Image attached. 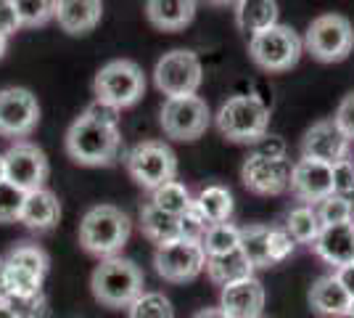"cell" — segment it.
I'll return each instance as SVG.
<instances>
[{
	"label": "cell",
	"mask_w": 354,
	"mask_h": 318,
	"mask_svg": "<svg viewBox=\"0 0 354 318\" xmlns=\"http://www.w3.org/2000/svg\"><path fill=\"white\" fill-rule=\"evenodd\" d=\"M117 112L119 109L95 101L69 125L64 146L72 162L82 167H109L117 162L122 154Z\"/></svg>",
	"instance_id": "6da1fadb"
},
{
	"label": "cell",
	"mask_w": 354,
	"mask_h": 318,
	"mask_svg": "<svg viewBox=\"0 0 354 318\" xmlns=\"http://www.w3.org/2000/svg\"><path fill=\"white\" fill-rule=\"evenodd\" d=\"M133 220L124 210L114 204H95L82 215L80 223V244L95 258H114L130 239Z\"/></svg>",
	"instance_id": "7a4b0ae2"
},
{
	"label": "cell",
	"mask_w": 354,
	"mask_h": 318,
	"mask_svg": "<svg viewBox=\"0 0 354 318\" xmlns=\"http://www.w3.org/2000/svg\"><path fill=\"white\" fill-rule=\"evenodd\" d=\"M143 287H146L143 271L133 260L122 258V255L104 258L90 276L93 297L106 308H130L135 297L146 292Z\"/></svg>",
	"instance_id": "3957f363"
},
{
	"label": "cell",
	"mask_w": 354,
	"mask_h": 318,
	"mask_svg": "<svg viewBox=\"0 0 354 318\" xmlns=\"http://www.w3.org/2000/svg\"><path fill=\"white\" fill-rule=\"evenodd\" d=\"M217 130L222 138L233 141V143H254L267 133L270 127V106L254 96V93H243V96H233L220 106L217 112Z\"/></svg>",
	"instance_id": "277c9868"
},
{
	"label": "cell",
	"mask_w": 354,
	"mask_h": 318,
	"mask_svg": "<svg viewBox=\"0 0 354 318\" xmlns=\"http://www.w3.org/2000/svg\"><path fill=\"white\" fill-rule=\"evenodd\" d=\"M93 93H95V101L111 109H127L143 98L146 75L135 61L114 59L98 69V75L93 80Z\"/></svg>",
	"instance_id": "5b68a950"
},
{
	"label": "cell",
	"mask_w": 354,
	"mask_h": 318,
	"mask_svg": "<svg viewBox=\"0 0 354 318\" xmlns=\"http://www.w3.org/2000/svg\"><path fill=\"white\" fill-rule=\"evenodd\" d=\"M304 53V40L296 35L294 27L272 24L267 30L249 37L251 61L265 72H286L299 64Z\"/></svg>",
	"instance_id": "8992f818"
},
{
	"label": "cell",
	"mask_w": 354,
	"mask_h": 318,
	"mask_svg": "<svg viewBox=\"0 0 354 318\" xmlns=\"http://www.w3.org/2000/svg\"><path fill=\"white\" fill-rule=\"evenodd\" d=\"M304 48L312 53V59L323 61V64L344 61L354 51L352 21L341 14L317 16L304 35Z\"/></svg>",
	"instance_id": "52a82bcc"
},
{
	"label": "cell",
	"mask_w": 354,
	"mask_h": 318,
	"mask_svg": "<svg viewBox=\"0 0 354 318\" xmlns=\"http://www.w3.org/2000/svg\"><path fill=\"white\" fill-rule=\"evenodd\" d=\"M201 80H204L201 59L188 48H175V51L164 53L153 69V82L167 98L169 96H193L201 88Z\"/></svg>",
	"instance_id": "ba28073f"
},
{
	"label": "cell",
	"mask_w": 354,
	"mask_h": 318,
	"mask_svg": "<svg viewBox=\"0 0 354 318\" xmlns=\"http://www.w3.org/2000/svg\"><path fill=\"white\" fill-rule=\"evenodd\" d=\"M127 170L140 188L153 191L177 178V157L164 141H143L127 154Z\"/></svg>",
	"instance_id": "9c48e42d"
},
{
	"label": "cell",
	"mask_w": 354,
	"mask_h": 318,
	"mask_svg": "<svg viewBox=\"0 0 354 318\" xmlns=\"http://www.w3.org/2000/svg\"><path fill=\"white\" fill-rule=\"evenodd\" d=\"M209 106L204 98H198L196 93L193 96H169L162 106V130L167 138H175V141H196L207 133L209 127Z\"/></svg>",
	"instance_id": "30bf717a"
},
{
	"label": "cell",
	"mask_w": 354,
	"mask_h": 318,
	"mask_svg": "<svg viewBox=\"0 0 354 318\" xmlns=\"http://www.w3.org/2000/svg\"><path fill=\"white\" fill-rule=\"evenodd\" d=\"M153 265H156V273L162 276L164 281L185 284V281H193L196 276H201L207 271V249H204L201 242L180 236L175 242L156 247Z\"/></svg>",
	"instance_id": "8fae6325"
},
{
	"label": "cell",
	"mask_w": 354,
	"mask_h": 318,
	"mask_svg": "<svg viewBox=\"0 0 354 318\" xmlns=\"http://www.w3.org/2000/svg\"><path fill=\"white\" fill-rule=\"evenodd\" d=\"M3 165H6V181L24 194L45 188V181L50 175L45 152L30 141H16L14 146L3 154Z\"/></svg>",
	"instance_id": "7c38bea8"
},
{
	"label": "cell",
	"mask_w": 354,
	"mask_h": 318,
	"mask_svg": "<svg viewBox=\"0 0 354 318\" xmlns=\"http://www.w3.org/2000/svg\"><path fill=\"white\" fill-rule=\"evenodd\" d=\"M291 159H270L259 154H249L246 162L241 167V181L251 194L259 197H281L291 188Z\"/></svg>",
	"instance_id": "4fadbf2b"
},
{
	"label": "cell",
	"mask_w": 354,
	"mask_h": 318,
	"mask_svg": "<svg viewBox=\"0 0 354 318\" xmlns=\"http://www.w3.org/2000/svg\"><path fill=\"white\" fill-rule=\"evenodd\" d=\"M40 122L37 96L27 88H3L0 91V136L27 138Z\"/></svg>",
	"instance_id": "5bb4252c"
},
{
	"label": "cell",
	"mask_w": 354,
	"mask_h": 318,
	"mask_svg": "<svg viewBox=\"0 0 354 318\" xmlns=\"http://www.w3.org/2000/svg\"><path fill=\"white\" fill-rule=\"evenodd\" d=\"M301 204H317L320 199L333 194V165L301 157L291 170V188H288Z\"/></svg>",
	"instance_id": "9a60e30c"
},
{
	"label": "cell",
	"mask_w": 354,
	"mask_h": 318,
	"mask_svg": "<svg viewBox=\"0 0 354 318\" xmlns=\"http://www.w3.org/2000/svg\"><path fill=\"white\" fill-rule=\"evenodd\" d=\"M349 146H352V138L341 130L336 120H320L301 138V157L333 165L349 157Z\"/></svg>",
	"instance_id": "2e32d148"
},
{
	"label": "cell",
	"mask_w": 354,
	"mask_h": 318,
	"mask_svg": "<svg viewBox=\"0 0 354 318\" xmlns=\"http://www.w3.org/2000/svg\"><path fill=\"white\" fill-rule=\"evenodd\" d=\"M220 308L230 318H257L265 310V284L251 273L225 284L220 292Z\"/></svg>",
	"instance_id": "e0dca14e"
},
{
	"label": "cell",
	"mask_w": 354,
	"mask_h": 318,
	"mask_svg": "<svg viewBox=\"0 0 354 318\" xmlns=\"http://www.w3.org/2000/svg\"><path fill=\"white\" fill-rule=\"evenodd\" d=\"M354 297L339 281L336 273L320 276L310 289V308L320 318H349Z\"/></svg>",
	"instance_id": "ac0fdd59"
},
{
	"label": "cell",
	"mask_w": 354,
	"mask_h": 318,
	"mask_svg": "<svg viewBox=\"0 0 354 318\" xmlns=\"http://www.w3.org/2000/svg\"><path fill=\"white\" fill-rule=\"evenodd\" d=\"M312 249L333 271L341 265L354 263V220L336 223V226H323L317 242L312 244Z\"/></svg>",
	"instance_id": "d6986e66"
},
{
	"label": "cell",
	"mask_w": 354,
	"mask_h": 318,
	"mask_svg": "<svg viewBox=\"0 0 354 318\" xmlns=\"http://www.w3.org/2000/svg\"><path fill=\"white\" fill-rule=\"evenodd\" d=\"M104 16L101 0H56V21L69 35H88Z\"/></svg>",
	"instance_id": "ffe728a7"
},
{
	"label": "cell",
	"mask_w": 354,
	"mask_h": 318,
	"mask_svg": "<svg viewBox=\"0 0 354 318\" xmlns=\"http://www.w3.org/2000/svg\"><path fill=\"white\" fill-rule=\"evenodd\" d=\"M59 218H61L59 197L50 188H37V191H27L24 194L19 223H24L32 231H50V228L59 223Z\"/></svg>",
	"instance_id": "44dd1931"
},
{
	"label": "cell",
	"mask_w": 354,
	"mask_h": 318,
	"mask_svg": "<svg viewBox=\"0 0 354 318\" xmlns=\"http://www.w3.org/2000/svg\"><path fill=\"white\" fill-rule=\"evenodd\" d=\"M148 21L164 32L188 27L196 16V0H146Z\"/></svg>",
	"instance_id": "7402d4cb"
},
{
	"label": "cell",
	"mask_w": 354,
	"mask_h": 318,
	"mask_svg": "<svg viewBox=\"0 0 354 318\" xmlns=\"http://www.w3.org/2000/svg\"><path fill=\"white\" fill-rule=\"evenodd\" d=\"M236 24L249 37L278 24V0H236Z\"/></svg>",
	"instance_id": "603a6c76"
},
{
	"label": "cell",
	"mask_w": 354,
	"mask_h": 318,
	"mask_svg": "<svg viewBox=\"0 0 354 318\" xmlns=\"http://www.w3.org/2000/svg\"><path fill=\"white\" fill-rule=\"evenodd\" d=\"M140 231L156 244L175 242L180 239V218L159 210L153 202H148L140 207Z\"/></svg>",
	"instance_id": "cb8c5ba5"
},
{
	"label": "cell",
	"mask_w": 354,
	"mask_h": 318,
	"mask_svg": "<svg viewBox=\"0 0 354 318\" xmlns=\"http://www.w3.org/2000/svg\"><path fill=\"white\" fill-rule=\"evenodd\" d=\"M193 207L201 212L209 223H222V220H230L236 202H233L230 188L212 183V186H204V188L193 197Z\"/></svg>",
	"instance_id": "d4e9b609"
},
{
	"label": "cell",
	"mask_w": 354,
	"mask_h": 318,
	"mask_svg": "<svg viewBox=\"0 0 354 318\" xmlns=\"http://www.w3.org/2000/svg\"><path fill=\"white\" fill-rule=\"evenodd\" d=\"M251 273H254V268H251L249 260L243 258L241 249L227 252V255H207V276L217 287H225V284L238 281V279L251 276Z\"/></svg>",
	"instance_id": "484cf974"
},
{
	"label": "cell",
	"mask_w": 354,
	"mask_h": 318,
	"mask_svg": "<svg viewBox=\"0 0 354 318\" xmlns=\"http://www.w3.org/2000/svg\"><path fill=\"white\" fill-rule=\"evenodd\" d=\"M283 228L291 233V239L296 244H310L312 247V244L317 242L320 231H323V223L317 218L315 204H299V207H294V210L286 215Z\"/></svg>",
	"instance_id": "4316f807"
},
{
	"label": "cell",
	"mask_w": 354,
	"mask_h": 318,
	"mask_svg": "<svg viewBox=\"0 0 354 318\" xmlns=\"http://www.w3.org/2000/svg\"><path fill=\"white\" fill-rule=\"evenodd\" d=\"M243 258L251 268H270V228L267 226H246L241 228V247Z\"/></svg>",
	"instance_id": "83f0119b"
},
{
	"label": "cell",
	"mask_w": 354,
	"mask_h": 318,
	"mask_svg": "<svg viewBox=\"0 0 354 318\" xmlns=\"http://www.w3.org/2000/svg\"><path fill=\"white\" fill-rule=\"evenodd\" d=\"M151 202H153L159 210L180 218L183 212H188L193 207V194L185 183H180L175 178V181H167V183H162L159 188H153V191H151Z\"/></svg>",
	"instance_id": "f1b7e54d"
},
{
	"label": "cell",
	"mask_w": 354,
	"mask_h": 318,
	"mask_svg": "<svg viewBox=\"0 0 354 318\" xmlns=\"http://www.w3.org/2000/svg\"><path fill=\"white\" fill-rule=\"evenodd\" d=\"M204 249L207 255H227V252H236L241 247V228L230 220H222V223H212L204 233Z\"/></svg>",
	"instance_id": "f546056e"
},
{
	"label": "cell",
	"mask_w": 354,
	"mask_h": 318,
	"mask_svg": "<svg viewBox=\"0 0 354 318\" xmlns=\"http://www.w3.org/2000/svg\"><path fill=\"white\" fill-rule=\"evenodd\" d=\"M127 318H175V308L164 292H143L130 303Z\"/></svg>",
	"instance_id": "4dcf8cb0"
},
{
	"label": "cell",
	"mask_w": 354,
	"mask_h": 318,
	"mask_svg": "<svg viewBox=\"0 0 354 318\" xmlns=\"http://www.w3.org/2000/svg\"><path fill=\"white\" fill-rule=\"evenodd\" d=\"M6 263H11L16 268H24V271H32L37 276H48V268H50V258L43 247L37 244H16L14 249L6 255Z\"/></svg>",
	"instance_id": "1f68e13d"
},
{
	"label": "cell",
	"mask_w": 354,
	"mask_h": 318,
	"mask_svg": "<svg viewBox=\"0 0 354 318\" xmlns=\"http://www.w3.org/2000/svg\"><path fill=\"white\" fill-rule=\"evenodd\" d=\"M315 210H317V218H320L323 226H336V223L354 220L352 199L341 197V194H328L315 204Z\"/></svg>",
	"instance_id": "d6a6232c"
},
{
	"label": "cell",
	"mask_w": 354,
	"mask_h": 318,
	"mask_svg": "<svg viewBox=\"0 0 354 318\" xmlns=\"http://www.w3.org/2000/svg\"><path fill=\"white\" fill-rule=\"evenodd\" d=\"M21 27H43L56 16V0H14Z\"/></svg>",
	"instance_id": "836d02e7"
},
{
	"label": "cell",
	"mask_w": 354,
	"mask_h": 318,
	"mask_svg": "<svg viewBox=\"0 0 354 318\" xmlns=\"http://www.w3.org/2000/svg\"><path fill=\"white\" fill-rule=\"evenodd\" d=\"M24 204V191H19L8 181L0 183V223H19Z\"/></svg>",
	"instance_id": "e575fe53"
},
{
	"label": "cell",
	"mask_w": 354,
	"mask_h": 318,
	"mask_svg": "<svg viewBox=\"0 0 354 318\" xmlns=\"http://www.w3.org/2000/svg\"><path fill=\"white\" fill-rule=\"evenodd\" d=\"M333 194L354 199V159H339L333 162Z\"/></svg>",
	"instance_id": "d590c367"
},
{
	"label": "cell",
	"mask_w": 354,
	"mask_h": 318,
	"mask_svg": "<svg viewBox=\"0 0 354 318\" xmlns=\"http://www.w3.org/2000/svg\"><path fill=\"white\" fill-rule=\"evenodd\" d=\"M296 242L286 228H270V263H283L294 255Z\"/></svg>",
	"instance_id": "8d00e7d4"
},
{
	"label": "cell",
	"mask_w": 354,
	"mask_h": 318,
	"mask_svg": "<svg viewBox=\"0 0 354 318\" xmlns=\"http://www.w3.org/2000/svg\"><path fill=\"white\" fill-rule=\"evenodd\" d=\"M209 226H212V223H209L207 218L196 210V207H191L188 212H183V215H180V236H183V239L201 242Z\"/></svg>",
	"instance_id": "74e56055"
},
{
	"label": "cell",
	"mask_w": 354,
	"mask_h": 318,
	"mask_svg": "<svg viewBox=\"0 0 354 318\" xmlns=\"http://www.w3.org/2000/svg\"><path fill=\"white\" fill-rule=\"evenodd\" d=\"M251 154L259 157H270V159H283L286 157V141L281 136H262L259 141L251 143Z\"/></svg>",
	"instance_id": "f35d334b"
},
{
	"label": "cell",
	"mask_w": 354,
	"mask_h": 318,
	"mask_svg": "<svg viewBox=\"0 0 354 318\" xmlns=\"http://www.w3.org/2000/svg\"><path fill=\"white\" fill-rule=\"evenodd\" d=\"M21 30V19L16 14L14 0H0V35L11 37Z\"/></svg>",
	"instance_id": "ab89813d"
},
{
	"label": "cell",
	"mask_w": 354,
	"mask_h": 318,
	"mask_svg": "<svg viewBox=\"0 0 354 318\" xmlns=\"http://www.w3.org/2000/svg\"><path fill=\"white\" fill-rule=\"evenodd\" d=\"M333 120H336V125H339L346 136L354 138V93H349V96L341 101Z\"/></svg>",
	"instance_id": "60d3db41"
},
{
	"label": "cell",
	"mask_w": 354,
	"mask_h": 318,
	"mask_svg": "<svg viewBox=\"0 0 354 318\" xmlns=\"http://www.w3.org/2000/svg\"><path fill=\"white\" fill-rule=\"evenodd\" d=\"M336 276H339V281L346 287V292L354 297V263H349V265H341V268H336Z\"/></svg>",
	"instance_id": "b9f144b4"
},
{
	"label": "cell",
	"mask_w": 354,
	"mask_h": 318,
	"mask_svg": "<svg viewBox=\"0 0 354 318\" xmlns=\"http://www.w3.org/2000/svg\"><path fill=\"white\" fill-rule=\"evenodd\" d=\"M0 318H24V313L14 300H0Z\"/></svg>",
	"instance_id": "7bdbcfd3"
},
{
	"label": "cell",
	"mask_w": 354,
	"mask_h": 318,
	"mask_svg": "<svg viewBox=\"0 0 354 318\" xmlns=\"http://www.w3.org/2000/svg\"><path fill=\"white\" fill-rule=\"evenodd\" d=\"M0 300H11V294H8V273H6V258H0Z\"/></svg>",
	"instance_id": "ee69618b"
},
{
	"label": "cell",
	"mask_w": 354,
	"mask_h": 318,
	"mask_svg": "<svg viewBox=\"0 0 354 318\" xmlns=\"http://www.w3.org/2000/svg\"><path fill=\"white\" fill-rule=\"evenodd\" d=\"M191 318H230L222 313V308L217 305V308H204V310H198V313H193Z\"/></svg>",
	"instance_id": "f6af8a7d"
},
{
	"label": "cell",
	"mask_w": 354,
	"mask_h": 318,
	"mask_svg": "<svg viewBox=\"0 0 354 318\" xmlns=\"http://www.w3.org/2000/svg\"><path fill=\"white\" fill-rule=\"evenodd\" d=\"M6 51H8V37H6V35H0V59L6 56Z\"/></svg>",
	"instance_id": "bcb514c9"
},
{
	"label": "cell",
	"mask_w": 354,
	"mask_h": 318,
	"mask_svg": "<svg viewBox=\"0 0 354 318\" xmlns=\"http://www.w3.org/2000/svg\"><path fill=\"white\" fill-rule=\"evenodd\" d=\"M6 181V165H3V154H0V183Z\"/></svg>",
	"instance_id": "7dc6e473"
},
{
	"label": "cell",
	"mask_w": 354,
	"mask_h": 318,
	"mask_svg": "<svg viewBox=\"0 0 354 318\" xmlns=\"http://www.w3.org/2000/svg\"><path fill=\"white\" fill-rule=\"evenodd\" d=\"M209 3H214V6H230V3H236V0H209Z\"/></svg>",
	"instance_id": "c3c4849f"
},
{
	"label": "cell",
	"mask_w": 354,
	"mask_h": 318,
	"mask_svg": "<svg viewBox=\"0 0 354 318\" xmlns=\"http://www.w3.org/2000/svg\"><path fill=\"white\" fill-rule=\"evenodd\" d=\"M349 318H354V305H352V313H349Z\"/></svg>",
	"instance_id": "681fc988"
},
{
	"label": "cell",
	"mask_w": 354,
	"mask_h": 318,
	"mask_svg": "<svg viewBox=\"0 0 354 318\" xmlns=\"http://www.w3.org/2000/svg\"><path fill=\"white\" fill-rule=\"evenodd\" d=\"M352 210H354V199H352Z\"/></svg>",
	"instance_id": "f907efd6"
},
{
	"label": "cell",
	"mask_w": 354,
	"mask_h": 318,
	"mask_svg": "<svg viewBox=\"0 0 354 318\" xmlns=\"http://www.w3.org/2000/svg\"><path fill=\"white\" fill-rule=\"evenodd\" d=\"M257 318H267V316H257Z\"/></svg>",
	"instance_id": "816d5d0a"
}]
</instances>
